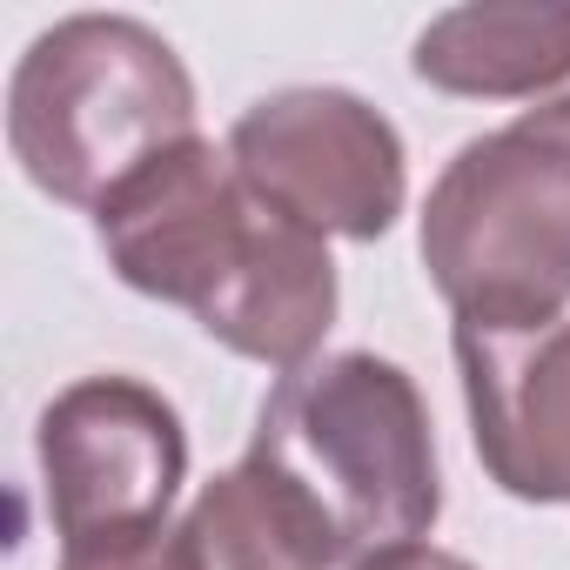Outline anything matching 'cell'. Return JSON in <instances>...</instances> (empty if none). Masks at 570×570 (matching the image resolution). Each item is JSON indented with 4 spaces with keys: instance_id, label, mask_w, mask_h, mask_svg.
<instances>
[{
    "instance_id": "cell-1",
    "label": "cell",
    "mask_w": 570,
    "mask_h": 570,
    "mask_svg": "<svg viewBox=\"0 0 570 570\" xmlns=\"http://www.w3.org/2000/svg\"><path fill=\"white\" fill-rule=\"evenodd\" d=\"M95 242L135 296L188 309L208 343L275 376L309 370L343 309L330 242L268 208L202 135L121 181L95 208Z\"/></svg>"
},
{
    "instance_id": "cell-2",
    "label": "cell",
    "mask_w": 570,
    "mask_h": 570,
    "mask_svg": "<svg viewBox=\"0 0 570 570\" xmlns=\"http://www.w3.org/2000/svg\"><path fill=\"white\" fill-rule=\"evenodd\" d=\"M248 456L336 543L343 570L410 550L443 517V470L423 390L376 350H336L275 376Z\"/></svg>"
},
{
    "instance_id": "cell-3",
    "label": "cell",
    "mask_w": 570,
    "mask_h": 570,
    "mask_svg": "<svg viewBox=\"0 0 570 570\" xmlns=\"http://www.w3.org/2000/svg\"><path fill=\"white\" fill-rule=\"evenodd\" d=\"M423 268L463 330H543L570 309V95L463 141L416 222Z\"/></svg>"
},
{
    "instance_id": "cell-4",
    "label": "cell",
    "mask_w": 570,
    "mask_h": 570,
    "mask_svg": "<svg viewBox=\"0 0 570 570\" xmlns=\"http://www.w3.org/2000/svg\"><path fill=\"white\" fill-rule=\"evenodd\" d=\"M195 141V75L135 14H68L8 81V155L61 208H101L168 148Z\"/></svg>"
},
{
    "instance_id": "cell-5",
    "label": "cell",
    "mask_w": 570,
    "mask_h": 570,
    "mask_svg": "<svg viewBox=\"0 0 570 570\" xmlns=\"http://www.w3.org/2000/svg\"><path fill=\"white\" fill-rule=\"evenodd\" d=\"M242 181L323 242H376L410 202V155L383 108L350 88H275L228 128Z\"/></svg>"
},
{
    "instance_id": "cell-6",
    "label": "cell",
    "mask_w": 570,
    "mask_h": 570,
    "mask_svg": "<svg viewBox=\"0 0 570 570\" xmlns=\"http://www.w3.org/2000/svg\"><path fill=\"white\" fill-rule=\"evenodd\" d=\"M41 503L68 543L135 537L168 523L188 483L181 410L141 376H81L35 423Z\"/></svg>"
},
{
    "instance_id": "cell-7",
    "label": "cell",
    "mask_w": 570,
    "mask_h": 570,
    "mask_svg": "<svg viewBox=\"0 0 570 570\" xmlns=\"http://www.w3.org/2000/svg\"><path fill=\"white\" fill-rule=\"evenodd\" d=\"M470 443L517 503H570V316L543 330H450Z\"/></svg>"
},
{
    "instance_id": "cell-8",
    "label": "cell",
    "mask_w": 570,
    "mask_h": 570,
    "mask_svg": "<svg viewBox=\"0 0 570 570\" xmlns=\"http://www.w3.org/2000/svg\"><path fill=\"white\" fill-rule=\"evenodd\" d=\"M410 75L456 101H537L570 81V0H470L436 14Z\"/></svg>"
},
{
    "instance_id": "cell-9",
    "label": "cell",
    "mask_w": 570,
    "mask_h": 570,
    "mask_svg": "<svg viewBox=\"0 0 570 570\" xmlns=\"http://www.w3.org/2000/svg\"><path fill=\"white\" fill-rule=\"evenodd\" d=\"M181 523L195 543V570H343L330 530L255 456L208 476Z\"/></svg>"
},
{
    "instance_id": "cell-10",
    "label": "cell",
    "mask_w": 570,
    "mask_h": 570,
    "mask_svg": "<svg viewBox=\"0 0 570 570\" xmlns=\"http://www.w3.org/2000/svg\"><path fill=\"white\" fill-rule=\"evenodd\" d=\"M55 570H195V543H188V523H155L135 537L68 543Z\"/></svg>"
},
{
    "instance_id": "cell-11",
    "label": "cell",
    "mask_w": 570,
    "mask_h": 570,
    "mask_svg": "<svg viewBox=\"0 0 570 570\" xmlns=\"http://www.w3.org/2000/svg\"><path fill=\"white\" fill-rule=\"evenodd\" d=\"M356 570H476V563L456 557V550H436V543H410V550L370 557V563H356Z\"/></svg>"
}]
</instances>
